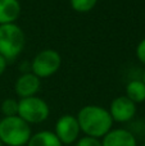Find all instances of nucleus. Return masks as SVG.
<instances>
[{
    "instance_id": "obj_3",
    "label": "nucleus",
    "mask_w": 145,
    "mask_h": 146,
    "mask_svg": "<svg viewBox=\"0 0 145 146\" xmlns=\"http://www.w3.org/2000/svg\"><path fill=\"white\" fill-rule=\"evenodd\" d=\"M25 42V32L17 23L0 26V55L7 62L18 58L23 51Z\"/></svg>"
},
{
    "instance_id": "obj_7",
    "label": "nucleus",
    "mask_w": 145,
    "mask_h": 146,
    "mask_svg": "<svg viewBox=\"0 0 145 146\" xmlns=\"http://www.w3.org/2000/svg\"><path fill=\"white\" fill-rule=\"evenodd\" d=\"M109 111L110 117H112L113 122L117 123H127L135 117L136 114V104L132 103L128 98L125 95L118 96V98L113 99L110 101L109 105Z\"/></svg>"
},
{
    "instance_id": "obj_4",
    "label": "nucleus",
    "mask_w": 145,
    "mask_h": 146,
    "mask_svg": "<svg viewBox=\"0 0 145 146\" xmlns=\"http://www.w3.org/2000/svg\"><path fill=\"white\" fill-rule=\"evenodd\" d=\"M49 114H50V109L48 103L39 96H31V98L18 100L17 115L30 126L45 122L49 118Z\"/></svg>"
},
{
    "instance_id": "obj_12",
    "label": "nucleus",
    "mask_w": 145,
    "mask_h": 146,
    "mask_svg": "<svg viewBox=\"0 0 145 146\" xmlns=\"http://www.w3.org/2000/svg\"><path fill=\"white\" fill-rule=\"evenodd\" d=\"M125 96L132 103L140 104L145 101V85L141 80H132L126 85Z\"/></svg>"
},
{
    "instance_id": "obj_11",
    "label": "nucleus",
    "mask_w": 145,
    "mask_h": 146,
    "mask_svg": "<svg viewBox=\"0 0 145 146\" xmlns=\"http://www.w3.org/2000/svg\"><path fill=\"white\" fill-rule=\"evenodd\" d=\"M26 146H63L53 131H39L32 133Z\"/></svg>"
},
{
    "instance_id": "obj_2",
    "label": "nucleus",
    "mask_w": 145,
    "mask_h": 146,
    "mask_svg": "<svg viewBox=\"0 0 145 146\" xmlns=\"http://www.w3.org/2000/svg\"><path fill=\"white\" fill-rule=\"evenodd\" d=\"M31 136V126L18 115L0 119V140L4 146H26Z\"/></svg>"
},
{
    "instance_id": "obj_1",
    "label": "nucleus",
    "mask_w": 145,
    "mask_h": 146,
    "mask_svg": "<svg viewBox=\"0 0 145 146\" xmlns=\"http://www.w3.org/2000/svg\"><path fill=\"white\" fill-rule=\"evenodd\" d=\"M84 136L102 140L113 128V119L108 109L100 105H85L76 115Z\"/></svg>"
},
{
    "instance_id": "obj_13",
    "label": "nucleus",
    "mask_w": 145,
    "mask_h": 146,
    "mask_svg": "<svg viewBox=\"0 0 145 146\" xmlns=\"http://www.w3.org/2000/svg\"><path fill=\"white\" fill-rule=\"evenodd\" d=\"M98 0H69L71 8L74 12L78 13H87L92 10L96 5Z\"/></svg>"
},
{
    "instance_id": "obj_15",
    "label": "nucleus",
    "mask_w": 145,
    "mask_h": 146,
    "mask_svg": "<svg viewBox=\"0 0 145 146\" xmlns=\"http://www.w3.org/2000/svg\"><path fill=\"white\" fill-rule=\"evenodd\" d=\"M74 146H103V145L100 139H95V137H90V136H82L76 141Z\"/></svg>"
},
{
    "instance_id": "obj_10",
    "label": "nucleus",
    "mask_w": 145,
    "mask_h": 146,
    "mask_svg": "<svg viewBox=\"0 0 145 146\" xmlns=\"http://www.w3.org/2000/svg\"><path fill=\"white\" fill-rule=\"evenodd\" d=\"M22 8L19 0H0V26L15 23Z\"/></svg>"
},
{
    "instance_id": "obj_18",
    "label": "nucleus",
    "mask_w": 145,
    "mask_h": 146,
    "mask_svg": "<svg viewBox=\"0 0 145 146\" xmlns=\"http://www.w3.org/2000/svg\"><path fill=\"white\" fill-rule=\"evenodd\" d=\"M141 81H143L144 85H145V69H144V72H143V77H141Z\"/></svg>"
},
{
    "instance_id": "obj_19",
    "label": "nucleus",
    "mask_w": 145,
    "mask_h": 146,
    "mask_svg": "<svg viewBox=\"0 0 145 146\" xmlns=\"http://www.w3.org/2000/svg\"><path fill=\"white\" fill-rule=\"evenodd\" d=\"M0 146H4V145H3V142H1V140H0Z\"/></svg>"
},
{
    "instance_id": "obj_16",
    "label": "nucleus",
    "mask_w": 145,
    "mask_h": 146,
    "mask_svg": "<svg viewBox=\"0 0 145 146\" xmlns=\"http://www.w3.org/2000/svg\"><path fill=\"white\" fill-rule=\"evenodd\" d=\"M135 51H136V58L139 59V62L145 66V38H143V40L138 44Z\"/></svg>"
},
{
    "instance_id": "obj_9",
    "label": "nucleus",
    "mask_w": 145,
    "mask_h": 146,
    "mask_svg": "<svg viewBox=\"0 0 145 146\" xmlns=\"http://www.w3.org/2000/svg\"><path fill=\"white\" fill-rule=\"evenodd\" d=\"M103 146H138L135 135L125 128H112L102 139Z\"/></svg>"
},
{
    "instance_id": "obj_20",
    "label": "nucleus",
    "mask_w": 145,
    "mask_h": 146,
    "mask_svg": "<svg viewBox=\"0 0 145 146\" xmlns=\"http://www.w3.org/2000/svg\"><path fill=\"white\" fill-rule=\"evenodd\" d=\"M144 146H145V144H144Z\"/></svg>"
},
{
    "instance_id": "obj_8",
    "label": "nucleus",
    "mask_w": 145,
    "mask_h": 146,
    "mask_svg": "<svg viewBox=\"0 0 145 146\" xmlns=\"http://www.w3.org/2000/svg\"><path fill=\"white\" fill-rule=\"evenodd\" d=\"M41 80L35 76L32 72H27L21 74L15 81V94L19 96V99L31 98L36 96V94L40 91Z\"/></svg>"
},
{
    "instance_id": "obj_5",
    "label": "nucleus",
    "mask_w": 145,
    "mask_h": 146,
    "mask_svg": "<svg viewBox=\"0 0 145 146\" xmlns=\"http://www.w3.org/2000/svg\"><path fill=\"white\" fill-rule=\"evenodd\" d=\"M62 66V56L53 49H45L37 53L31 63V69L39 78H48L55 74Z\"/></svg>"
},
{
    "instance_id": "obj_6",
    "label": "nucleus",
    "mask_w": 145,
    "mask_h": 146,
    "mask_svg": "<svg viewBox=\"0 0 145 146\" xmlns=\"http://www.w3.org/2000/svg\"><path fill=\"white\" fill-rule=\"evenodd\" d=\"M54 133L62 145L68 146L76 144V141L80 139V133H81L77 118L72 114H64V115L59 117L55 123Z\"/></svg>"
},
{
    "instance_id": "obj_17",
    "label": "nucleus",
    "mask_w": 145,
    "mask_h": 146,
    "mask_svg": "<svg viewBox=\"0 0 145 146\" xmlns=\"http://www.w3.org/2000/svg\"><path fill=\"white\" fill-rule=\"evenodd\" d=\"M7 64H8V62L0 55V76L5 72V69H7Z\"/></svg>"
},
{
    "instance_id": "obj_14",
    "label": "nucleus",
    "mask_w": 145,
    "mask_h": 146,
    "mask_svg": "<svg viewBox=\"0 0 145 146\" xmlns=\"http://www.w3.org/2000/svg\"><path fill=\"white\" fill-rule=\"evenodd\" d=\"M0 110H1L4 117H14L18 114V100L12 98H8L3 100L1 105H0Z\"/></svg>"
}]
</instances>
